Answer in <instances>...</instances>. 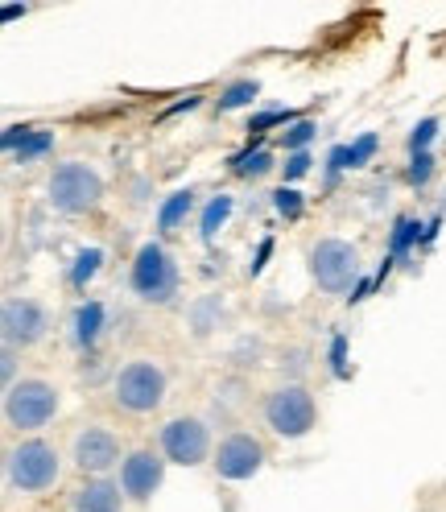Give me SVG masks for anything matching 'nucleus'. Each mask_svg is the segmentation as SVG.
Wrapping results in <instances>:
<instances>
[{
	"instance_id": "1",
	"label": "nucleus",
	"mask_w": 446,
	"mask_h": 512,
	"mask_svg": "<svg viewBox=\"0 0 446 512\" xmlns=\"http://www.w3.org/2000/svg\"><path fill=\"white\" fill-rule=\"evenodd\" d=\"M62 459L58 442L34 434V438H13L5 446V492L9 496H46L62 484Z\"/></svg>"
},
{
	"instance_id": "2",
	"label": "nucleus",
	"mask_w": 446,
	"mask_h": 512,
	"mask_svg": "<svg viewBox=\"0 0 446 512\" xmlns=\"http://www.w3.org/2000/svg\"><path fill=\"white\" fill-rule=\"evenodd\" d=\"M62 409V389L50 380V376H21L17 384L5 389V430L13 438H34L42 434Z\"/></svg>"
},
{
	"instance_id": "3",
	"label": "nucleus",
	"mask_w": 446,
	"mask_h": 512,
	"mask_svg": "<svg viewBox=\"0 0 446 512\" xmlns=\"http://www.w3.org/2000/svg\"><path fill=\"white\" fill-rule=\"evenodd\" d=\"M166 397H170V372L149 356L120 364L112 376V405L129 413V418H149V413L166 405Z\"/></svg>"
},
{
	"instance_id": "4",
	"label": "nucleus",
	"mask_w": 446,
	"mask_h": 512,
	"mask_svg": "<svg viewBox=\"0 0 446 512\" xmlns=\"http://www.w3.org/2000/svg\"><path fill=\"white\" fill-rule=\"evenodd\" d=\"M46 199L58 215H95L108 199V182L83 157H71V162H58L46 178Z\"/></svg>"
},
{
	"instance_id": "5",
	"label": "nucleus",
	"mask_w": 446,
	"mask_h": 512,
	"mask_svg": "<svg viewBox=\"0 0 446 512\" xmlns=\"http://www.w3.org/2000/svg\"><path fill=\"white\" fill-rule=\"evenodd\" d=\"M129 285L145 306H174L178 290H182V269L174 261V252L162 240H145L133 252L129 265Z\"/></svg>"
},
{
	"instance_id": "6",
	"label": "nucleus",
	"mask_w": 446,
	"mask_h": 512,
	"mask_svg": "<svg viewBox=\"0 0 446 512\" xmlns=\"http://www.w3.org/2000/svg\"><path fill=\"white\" fill-rule=\"evenodd\" d=\"M261 418L277 438L298 442L318 426V401L302 380H281L261 397Z\"/></svg>"
},
{
	"instance_id": "7",
	"label": "nucleus",
	"mask_w": 446,
	"mask_h": 512,
	"mask_svg": "<svg viewBox=\"0 0 446 512\" xmlns=\"http://www.w3.org/2000/svg\"><path fill=\"white\" fill-rule=\"evenodd\" d=\"M360 248L343 236H323L310 244V277L323 294H347L360 277Z\"/></svg>"
},
{
	"instance_id": "8",
	"label": "nucleus",
	"mask_w": 446,
	"mask_h": 512,
	"mask_svg": "<svg viewBox=\"0 0 446 512\" xmlns=\"http://www.w3.org/2000/svg\"><path fill=\"white\" fill-rule=\"evenodd\" d=\"M124 442L108 422H83L71 434V467L79 471V479L87 475H112L124 463Z\"/></svg>"
},
{
	"instance_id": "9",
	"label": "nucleus",
	"mask_w": 446,
	"mask_h": 512,
	"mask_svg": "<svg viewBox=\"0 0 446 512\" xmlns=\"http://www.w3.org/2000/svg\"><path fill=\"white\" fill-rule=\"evenodd\" d=\"M157 451L166 455V463L174 467H203L215 455V438L211 426L195 413H178L162 430H157Z\"/></svg>"
},
{
	"instance_id": "10",
	"label": "nucleus",
	"mask_w": 446,
	"mask_h": 512,
	"mask_svg": "<svg viewBox=\"0 0 446 512\" xmlns=\"http://www.w3.org/2000/svg\"><path fill=\"white\" fill-rule=\"evenodd\" d=\"M265 463H269V446H265L261 434H252V430H228L215 442V455H211L215 475L232 479V484H244V479L261 475Z\"/></svg>"
},
{
	"instance_id": "11",
	"label": "nucleus",
	"mask_w": 446,
	"mask_h": 512,
	"mask_svg": "<svg viewBox=\"0 0 446 512\" xmlns=\"http://www.w3.org/2000/svg\"><path fill=\"white\" fill-rule=\"evenodd\" d=\"M50 310L29 298V294H9L5 302H0V339H5V347H17V351H29L38 347L46 335H50Z\"/></svg>"
},
{
	"instance_id": "12",
	"label": "nucleus",
	"mask_w": 446,
	"mask_h": 512,
	"mask_svg": "<svg viewBox=\"0 0 446 512\" xmlns=\"http://www.w3.org/2000/svg\"><path fill=\"white\" fill-rule=\"evenodd\" d=\"M166 467L170 463H166L162 451H153V446H133L120 463V475H116L124 496H129V504H149L157 496V488H162Z\"/></svg>"
},
{
	"instance_id": "13",
	"label": "nucleus",
	"mask_w": 446,
	"mask_h": 512,
	"mask_svg": "<svg viewBox=\"0 0 446 512\" xmlns=\"http://www.w3.org/2000/svg\"><path fill=\"white\" fill-rule=\"evenodd\" d=\"M129 496H124L120 479L112 475H87L67 492V512H124Z\"/></svg>"
},
{
	"instance_id": "14",
	"label": "nucleus",
	"mask_w": 446,
	"mask_h": 512,
	"mask_svg": "<svg viewBox=\"0 0 446 512\" xmlns=\"http://www.w3.org/2000/svg\"><path fill=\"white\" fill-rule=\"evenodd\" d=\"M190 207H195V190H178V195L162 207V215H157V228H162V232H174V228H178V219L190 215Z\"/></svg>"
},
{
	"instance_id": "15",
	"label": "nucleus",
	"mask_w": 446,
	"mask_h": 512,
	"mask_svg": "<svg viewBox=\"0 0 446 512\" xmlns=\"http://www.w3.org/2000/svg\"><path fill=\"white\" fill-rule=\"evenodd\" d=\"M257 100V83H232L228 95L219 100V112H228V108H240V104H252Z\"/></svg>"
},
{
	"instance_id": "16",
	"label": "nucleus",
	"mask_w": 446,
	"mask_h": 512,
	"mask_svg": "<svg viewBox=\"0 0 446 512\" xmlns=\"http://www.w3.org/2000/svg\"><path fill=\"white\" fill-rule=\"evenodd\" d=\"M17 356H21L17 347H5V351H0V360H5V364H0V376H5V389L21 380V376H17Z\"/></svg>"
}]
</instances>
